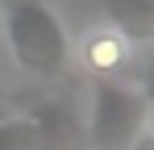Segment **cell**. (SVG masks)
I'll return each instance as SVG.
<instances>
[{"instance_id":"obj_1","label":"cell","mask_w":154,"mask_h":150,"mask_svg":"<svg viewBox=\"0 0 154 150\" xmlns=\"http://www.w3.org/2000/svg\"><path fill=\"white\" fill-rule=\"evenodd\" d=\"M92 92H96V113H92L96 150H133L146 138L150 100L137 88H121V83H108V79H100Z\"/></svg>"},{"instance_id":"obj_2","label":"cell","mask_w":154,"mask_h":150,"mask_svg":"<svg viewBox=\"0 0 154 150\" xmlns=\"http://www.w3.org/2000/svg\"><path fill=\"white\" fill-rule=\"evenodd\" d=\"M75 58L96 79H112V75H121L133 63V33H125L117 21H96L79 33Z\"/></svg>"}]
</instances>
